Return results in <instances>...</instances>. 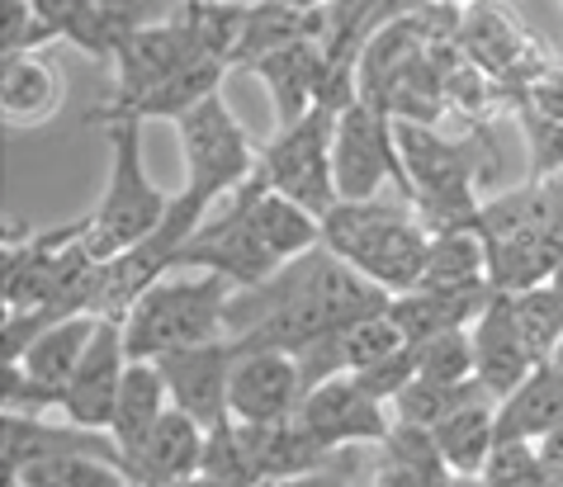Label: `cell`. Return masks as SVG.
<instances>
[{
	"instance_id": "cell-1",
	"label": "cell",
	"mask_w": 563,
	"mask_h": 487,
	"mask_svg": "<svg viewBox=\"0 0 563 487\" xmlns=\"http://www.w3.org/2000/svg\"><path fill=\"white\" fill-rule=\"evenodd\" d=\"M322 246L355 265L365 279H374L384 294H408L417 289L421 270L431 256V232L427 223L402 209V203L384 199H341L332 213L322 218Z\"/></svg>"
},
{
	"instance_id": "cell-2",
	"label": "cell",
	"mask_w": 563,
	"mask_h": 487,
	"mask_svg": "<svg viewBox=\"0 0 563 487\" xmlns=\"http://www.w3.org/2000/svg\"><path fill=\"white\" fill-rule=\"evenodd\" d=\"M232 289L223 275H195V279H162L133 303L123 318V341L133 359H162L180 345L228 336V303Z\"/></svg>"
},
{
	"instance_id": "cell-3",
	"label": "cell",
	"mask_w": 563,
	"mask_h": 487,
	"mask_svg": "<svg viewBox=\"0 0 563 487\" xmlns=\"http://www.w3.org/2000/svg\"><path fill=\"white\" fill-rule=\"evenodd\" d=\"M104 143L114 152V166L100 203L86 213V246L96 261L147 242L170 213V199L156 190L143 166V123H104Z\"/></svg>"
},
{
	"instance_id": "cell-4",
	"label": "cell",
	"mask_w": 563,
	"mask_h": 487,
	"mask_svg": "<svg viewBox=\"0 0 563 487\" xmlns=\"http://www.w3.org/2000/svg\"><path fill=\"white\" fill-rule=\"evenodd\" d=\"M176 129H180V156H185L180 195L199 199L205 209H218V199L238 195L256 176L261 152L252 147L242 119L232 114L223 96L195 104L185 119H176Z\"/></svg>"
},
{
	"instance_id": "cell-5",
	"label": "cell",
	"mask_w": 563,
	"mask_h": 487,
	"mask_svg": "<svg viewBox=\"0 0 563 487\" xmlns=\"http://www.w3.org/2000/svg\"><path fill=\"white\" fill-rule=\"evenodd\" d=\"M332 109H312L308 119L275 129V137L261 147V176L275 195L303 203L308 213L327 218L341 203L336 166H332V137H336Z\"/></svg>"
},
{
	"instance_id": "cell-6",
	"label": "cell",
	"mask_w": 563,
	"mask_h": 487,
	"mask_svg": "<svg viewBox=\"0 0 563 487\" xmlns=\"http://www.w3.org/2000/svg\"><path fill=\"white\" fill-rule=\"evenodd\" d=\"M332 166L341 199H379V185L394 180L402 190V156H398V119L374 100H355L341 109L332 137Z\"/></svg>"
},
{
	"instance_id": "cell-7",
	"label": "cell",
	"mask_w": 563,
	"mask_h": 487,
	"mask_svg": "<svg viewBox=\"0 0 563 487\" xmlns=\"http://www.w3.org/2000/svg\"><path fill=\"white\" fill-rule=\"evenodd\" d=\"M455 38L464 57L507 90H526L554 62V53L516 20L503 0H468L455 20Z\"/></svg>"
},
{
	"instance_id": "cell-8",
	"label": "cell",
	"mask_w": 563,
	"mask_h": 487,
	"mask_svg": "<svg viewBox=\"0 0 563 487\" xmlns=\"http://www.w3.org/2000/svg\"><path fill=\"white\" fill-rule=\"evenodd\" d=\"M232 359H238V345L228 336L218 341H199V345H180L156 359L170 392V407L185 417H195L205 431H218L232 421L228 407V388H232Z\"/></svg>"
},
{
	"instance_id": "cell-9",
	"label": "cell",
	"mask_w": 563,
	"mask_h": 487,
	"mask_svg": "<svg viewBox=\"0 0 563 487\" xmlns=\"http://www.w3.org/2000/svg\"><path fill=\"white\" fill-rule=\"evenodd\" d=\"M129 365H133V355H129V341H123V322L100 318L86 359L76 365L71 384L62 388L57 417L71 421V427H81V431H104L109 435V427H114L119 384H123V374H129Z\"/></svg>"
},
{
	"instance_id": "cell-10",
	"label": "cell",
	"mask_w": 563,
	"mask_h": 487,
	"mask_svg": "<svg viewBox=\"0 0 563 487\" xmlns=\"http://www.w3.org/2000/svg\"><path fill=\"white\" fill-rule=\"evenodd\" d=\"M299 421L322 440L327 450H360V445H384L394 431V412L388 402L369 398L351 374L346 379H327L303 392Z\"/></svg>"
},
{
	"instance_id": "cell-11",
	"label": "cell",
	"mask_w": 563,
	"mask_h": 487,
	"mask_svg": "<svg viewBox=\"0 0 563 487\" xmlns=\"http://www.w3.org/2000/svg\"><path fill=\"white\" fill-rule=\"evenodd\" d=\"M303 374L299 359L285 351H238L232 359L228 407L242 427H275V421L299 417L303 407Z\"/></svg>"
},
{
	"instance_id": "cell-12",
	"label": "cell",
	"mask_w": 563,
	"mask_h": 487,
	"mask_svg": "<svg viewBox=\"0 0 563 487\" xmlns=\"http://www.w3.org/2000/svg\"><path fill=\"white\" fill-rule=\"evenodd\" d=\"M232 67L209 53H195L176 76H166L162 86H152L137 100H104L86 114V123H143V119H185L195 104L223 96V76Z\"/></svg>"
},
{
	"instance_id": "cell-13",
	"label": "cell",
	"mask_w": 563,
	"mask_h": 487,
	"mask_svg": "<svg viewBox=\"0 0 563 487\" xmlns=\"http://www.w3.org/2000/svg\"><path fill=\"white\" fill-rule=\"evenodd\" d=\"M205 450H209V431L199 427L195 417H185L170 407L143 445L123 460V468H129L133 487H176V483L199 478Z\"/></svg>"
},
{
	"instance_id": "cell-14",
	"label": "cell",
	"mask_w": 563,
	"mask_h": 487,
	"mask_svg": "<svg viewBox=\"0 0 563 487\" xmlns=\"http://www.w3.org/2000/svg\"><path fill=\"white\" fill-rule=\"evenodd\" d=\"M474 365H478V384L493 392L497 402L507 398L511 388H521V379L540 365L530 355V345L521 336V322H516V308H511V294H493L488 308L474 318Z\"/></svg>"
},
{
	"instance_id": "cell-15",
	"label": "cell",
	"mask_w": 563,
	"mask_h": 487,
	"mask_svg": "<svg viewBox=\"0 0 563 487\" xmlns=\"http://www.w3.org/2000/svg\"><path fill=\"white\" fill-rule=\"evenodd\" d=\"M195 53H205V48H199L195 34L176 20V14H170L166 24L137 29V34L123 43L119 57H114V71H119L114 100H137V96H147L152 86H162L166 76H176Z\"/></svg>"
},
{
	"instance_id": "cell-16",
	"label": "cell",
	"mask_w": 563,
	"mask_h": 487,
	"mask_svg": "<svg viewBox=\"0 0 563 487\" xmlns=\"http://www.w3.org/2000/svg\"><path fill=\"white\" fill-rule=\"evenodd\" d=\"M261 86L271 90V104H275V123L289 129V123L308 119L318 109V90H322V71H327V53H322V38H299L289 48H279L271 57H261L256 67Z\"/></svg>"
},
{
	"instance_id": "cell-17",
	"label": "cell",
	"mask_w": 563,
	"mask_h": 487,
	"mask_svg": "<svg viewBox=\"0 0 563 487\" xmlns=\"http://www.w3.org/2000/svg\"><path fill=\"white\" fill-rule=\"evenodd\" d=\"M563 427V365L540 359L536 369L497 402V445H536L550 431Z\"/></svg>"
},
{
	"instance_id": "cell-18",
	"label": "cell",
	"mask_w": 563,
	"mask_h": 487,
	"mask_svg": "<svg viewBox=\"0 0 563 487\" xmlns=\"http://www.w3.org/2000/svg\"><path fill=\"white\" fill-rule=\"evenodd\" d=\"M417 289L421 294H445V298H483V294H493L488 246H483L478 232L464 228V232H441V237H431V256H427V270H421Z\"/></svg>"
},
{
	"instance_id": "cell-19",
	"label": "cell",
	"mask_w": 563,
	"mask_h": 487,
	"mask_svg": "<svg viewBox=\"0 0 563 487\" xmlns=\"http://www.w3.org/2000/svg\"><path fill=\"white\" fill-rule=\"evenodd\" d=\"M96 326H100L96 312H76V318H62V322H53V326H43V332L24 345V355L10 359V365H20L38 388L57 392V407H62V388L71 384L76 365L86 359Z\"/></svg>"
},
{
	"instance_id": "cell-20",
	"label": "cell",
	"mask_w": 563,
	"mask_h": 487,
	"mask_svg": "<svg viewBox=\"0 0 563 487\" xmlns=\"http://www.w3.org/2000/svg\"><path fill=\"white\" fill-rule=\"evenodd\" d=\"M435 445H441V460L450 474L483 478V468H488L493 450H497V398L493 392H478L474 402L450 412L441 427H435Z\"/></svg>"
},
{
	"instance_id": "cell-21",
	"label": "cell",
	"mask_w": 563,
	"mask_h": 487,
	"mask_svg": "<svg viewBox=\"0 0 563 487\" xmlns=\"http://www.w3.org/2000/svg\"><path fill=\"white\" fill-rule=\"evenodd\" d=\"M62 109V81L57 71L34 53L5 57L0 67V114L10 129H38Z\"/></svg>"
},
{
	"instance_id": "cell-22",
	"label": "cell",
	"mask_w": 563,
	"mask_h": 487,
	"mask_svg": "<svg viewBox=\"0 0 563 487\" xmlns=\"http://www.w3.org/2000/svg\"><path fill=\"white\" fill-rule=\"evenodd\" d=\"M166 412H170V392H166V379H162V369H156V359H133L129 374H123V384H119L114 427H109L123 460L143 445Z\"/></svg>"
},
{
	"instance_id": "cell-23",
	"label": "cell",
	"mask_w": 563,
	"mask_h": 487,
	"mask_svg": "<svg viewBox=\"0 0 563 487\" xmlns=\"http://www.w3.org/2000/svg\"><path fill=\"white\" fill-rule=\"evenodd\" d=\"M488 298L493 294H483V298H445V294L412 289V294H398L394 303H388V318H394L398 332L417 345V341H431L441 332H455V326H474V318L488 308Z\"/></svg>"
},
{
	"instance_id": "cell-24",
	"label": "cell",
	"mask_w": 563,
	"mask_h": 487,
	"mask_svg": "<svg viewBox=\"0 0 563 487\" xmlns=\"http://www.w3.org/2000/svg\"><path fill=\"white\" fill-rule=\"evenodd\" d=\"M20 487H133L129 468L100 454H48L24 468H10Z\"/></svg>"
},
{
	"instance_id": "cell-25",
	"label": "cell",
	"mask_w": 563,
	"mask_h": 487,
	"mask_svg": "<svg viewBox=\"0 0 563 487\" xmlns=\"http://www.w3.org/2000/svg\"><path fill=\"white\" fill-rule=\"evenodd\" d=\"M511 308H516V322H521V336L530 345V355L536 359H559V345H563V294L554 285H536V289L511 294Z\"/></svg>"
},
{
	"instance_id": "cell-26",
	"label": "cell",
	"mask_w": 563,
	"mask_h": 487,
	"mask_svg": "<svg viewBox=\"0 0 563 487\" xmlns=\"http://www.w3.org/2000/svg\"><path fill=\"white\" fill-rule=\"evenodd\" d=\"M417 379L427 384H468L478 379L474 365V332L468 326H455V332H441L431 341H417Z\"/></svg>"
},
{
	"instance_id": "cell-27",
	"label": "cell",
	"mask_w": 563,
	"mask_h": 487,
	"mask_svg": "<svg viewBox=\"0 0 563 487\" xmlns=\"http://www.w3.org/2000/svg\"><path fill=\"white\" fill-rule=\"evenodd\" d=\"M199 478H205L209 487H261L256 460H252V450H246L238 421L209 431V450H205V468H199Z\"/></svg>"
},
{
	"instance_id": "cell-28",
	"label": "cell",
	"mask_w": 563,
	"mask_h": 487,
	"mask_svg": "<svg viewBox=\"0 0 563 487\" xmlns=\"http://www.w3.org/2000/svg\"><path fill=\"white\" fill-rule=\"evenodd\" d=\"M483 487H554V478L544 474L540 450L536 445H497L488 468H483Z\"/></svg>"
},
{
	"instance_id": "cell-29",
	"label": "cell",
	"mask_w": 563,
	"mask_h": 487,
	"mask_svg": "<svg viewBox=\"0 0 563 487\" xmlns=\"http://www.w3.org/2000/svg\"><path fill=\"white\" fill-rule=\"evenodd\" d=\"M43 43H53V34L34 0H0V48H5V57L34 53Z\"/></svg>"
},
{
	"instance_id": "cell-30",
	"label": "cell",
	"mask_w": 563,
	"mask_h": 487,
	"mask_svg": "<svg viewBox=\"0 0 563 487\" xmlns=\"http://www.w3.org/2000/svg\"><path fill=\"white\" fill-rule=\"evenodd\" d=\"M450 468H435V464H408V460H394V454H379L374 464V478L369 487H450Z\"/></svg>"
},
{
	"instance_id": "cell-31",
	"label": "cell",
	"mask_w": 563,
	"mask_h": 487,
	"mask_svg": "<svg viewBox=\"0 0 563 487\" xmlns=\"http://www.w3.org/2000/svg\"><path fill=\"white\" fill-rule=\"evenodd\" d=\"M355 478V450H341L327 468H312V474H294V478H271L261 487H351Z\"/></svg>"
},
{
	"instance_id": "cell-32",
	"label": "cell",
	"mask_w": 563,
	"mask_h": 487,
	"mask_svg": "<svg viewBox=\"0 0 563 487\" xmlns=\"http://www.w3.org/2000/svg\"><path fill=\"white\" fill-rule=\"evenodd\" d=\"M536 450H540L544 474H550V478L563 487V427H559V431H550L544 440H536Z\"/></svg>"
},
{
	"instance_id": "cell-33",
	"label": "cell",
	"mask_w": 563,
	"mask_h": 487,
	"mask_svg": "<svg viewBox=\"0 0 563 487\" xmlns=\"http://www.w3.org/2000/svg\"><path fill=\"white\" fill-rule=\"evenodd\" d=\"M279 5H289V10H299V14H318V10L332 5V0H279Z\"/></svg>"
},
{
	"instance_id": "cell-34",
	"label": "cell",
	"mask_w": 563,
	"mask_h": 487,
	"mask_svg": "<svg viewBox=\"0 0 563 487\" xmlns=\"http://www.w3.org/2000/svg\"><path fill=\"white\" fill-rule=\"evenodd\" d=\"M450 487H483V478H460L455 474V478H450Z\"/></svg>"
},
{
	"instance_id": "cell-35",
	"label": "cell",
	"mask_w": 563,
	"mask_h": 487,
	"mask_svg": "<svg viewBox=\"0 0 563 487\" xmlns=\"http://www.w3.org/2000/svg\"><path fill=\"white\" fill-rule=\"evenodd\" d=\"M431 5H445V10H464L468 0H431Z\"/></svg>"
},
{
	"instance_id": "cell-36",
	"label": "cell",
	"mask_w": 563,
	"mask_h": 487,
	"mask_svg": "<svg viewBox=\"0 0 563 487\" xmlns=\"http://www.w3.org/2000/svg\"><path fill=\"white\" fill-rule=\"evenodd\" d=\"M550 285H554V289L563 294V261H559V270H554V279H550Z\"/></svg>"
},
{
	"instance_id": "cell-37",
	"label": "cell",
	"mask_w": 563,
	"mask_h": 487,
	"mask_svg": "<svg viewBox=\"0 0 563 487\" xmlns=\"http://www.w3.org/2000/svg\"><path fill=\"white\" fill-rule=\"evenodd\" d=\"M559 365H563V345H559Z\"/></svg>"
}]
</instances>
